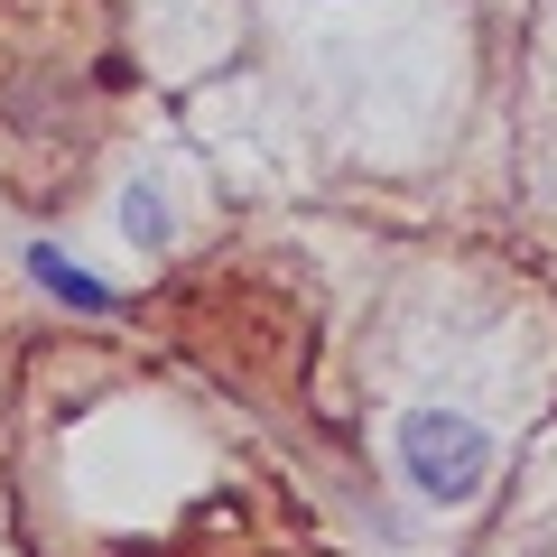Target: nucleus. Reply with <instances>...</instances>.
I'll return each instance as SVG.
<instances>
[{"instance_id":"1","label":"nucleus","mask_w":557,"mask_h":557,"mask_svg":"<svg viewBox=\"0 0 557 557\" xmlns=\"http://www.w3.org/2000/svg\"><path fill=\"white\" fill-rule=\"evenodd\" d=\"M399 465L428 502H474L493 474V428L465 409H409L399 418Z\"/></svg>"},{"instance_id":"2","label":"nucleus","mask_w":557,"mask_h":557,"mask_svg":"<svg viewBox=\"0 0 557 557\" xmlns=\"http://www.w3.org/2000/svg\"><path fill=\"white\" fill-rule=\"evenodd\" d=\"M28 278H38L47 298H65V307H84V317H102V307H112V288H102V278H84L75 260H65V251H47V242H38V251H28Z\"/></svg>"},{"instance_id":"3","label":"nucleus","mask_w":557,"mask_h":557,"mask_svg":"<svg viewBox=\"0 0 557 557\" xmlns=\"http://www.w3.org/2000/svg\"><path fill=\"white\" fill-rule=\"evenodd\" d=\"M121 223H131V242H168V205H159V186H131Z\"/></svg>"}]
</instances>
